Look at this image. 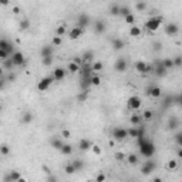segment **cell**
I'll list each match as a JSON object with an SVG mask.
<instances>
[{
    "label": "cell",
    "mask_w": 182,
    "mask_h": 182,
    "mask_svg": "<svg viewBox=\"0 0 182 182\" xmlns=\"http://www.w3.org/2000/svg\"><path fill=\"white\" fill-rule=\"evenodd\" d=\"M136 142H138V147H140V152L142 157H145L147 159L148 158H152V155L155 154V145L145 136H138L136 138Z\"/></svg>",
    "instance_id": "6da1fadb"
},
{
    "label": "cell",
    "mask_w": 182,
    "mask_h": 182,
    "mask_svg": "<svg viewBox=\"0 0 182 182\" xmlns=\"http://www.w3.org/2000/svg\"><path fill=\"white\" fill-rule=\"evenodd\" d=\"M162 21H164L162 17H149L148 20L145 21V29L148 30V31H151V33H154V31H157L159 29Z\"/></svg>",
    "instance_id": "7a4b0ae2"
},
{
    "label": "cell",
    "mask_w": 182,
    "mask_h": 182,
    "mask_svg": "<svg viewBox=\"0 0 182 182\" xmlns=\"http://www.w3.org/2000/svg\"><path fill=\"white\" fill-rule=\"evenodd\" d=\"M53 81H56L53 75H47V77H43V78L38 81V84H37V90H38V91H47V90L50 88V86L53 84Z\"/></svg>",
    "instance_id": "3957f363"
},
{
    "label": "cell",
    "mask_w": 182,
    "mask_h": 182,
    "mask_svg": "<svg viewBox=\"0 0 182 182\" xmlns=\"http://www.w3.org/2000/svg\"><path fill=\"white\" fill-rule=\"evenodd\" d=\"M127 136H128V129L121 128V127H117V128L112 129V138H114V140L124 141Z\"/></svg>",
    "instance_id": "277c9868"
},
{
    "label": "cell",
    "mask_w": 182,
    "mask_h": 182,
    "mask_svg": "<svg viewBox=\"0 0 182 182\" xmlns=\"http://www.w3.org/2000/svg\"><path fill=\"white\" fill-rule=\"evenodd\" d=\"M141 98L140 97H136V95H133V97H129L128 101H127V105L131 111H138L141 108Z\"/></svg>",
    "instance_id": "5b68a950"
},
{
    "label": "cell",
    "mask_w": 182,
    "mask_h": 182,
    "mask_svg": "<svg viewBox=\"0 0 182 182\" xmlns=\"http://www.w3.org/2000/svg\"><path fill=\"white\" fill-rule=\"evenodd\" d=\"M155 162L151 159V158H148V161L145 162L144 165H142V168H141V174L142 175H149L152 171H155Z\"/></svg>",
    "instance_id": "8992f818"
},
{
    "label": "cell",
    "mask_w": 182,
    "mask_h": 182,
    "mask_svg": "<svg viewBox=\"0 0 182 182\" xmlns=\"http://www.w3.org/2000/svg\"><path fill=\"white\" fill-rule=\"evenodd\" d=\"M10 57H12V60H13V63H14V66H16V67L24 66L26 60H24V56H23V53H21V51H14V53H13Z\"/></svg>",
    "instance_id": "52a82bcc"
},
{
    "label": "cell",
    "mask_w": 182,
    "mask_h": 182,
    "mask_svg": "<svg viewBox=\"0 0 182 182\" xmlns=\"http://www.w3.org/2000/svg\"><path fill=\"white\" fill-rule=\"evenodd\" d=\"M147 95H149L151 98H159L162 94V90L161 87H158V86H151V87L147 88Z\"/></svg>",
    "instance_id": "ba28073f"
},
{
    "label": "cell",
    "mask_w": 182,
    "mask_h": 182,
    "mask_svg": "<svg viewBox=\"0 0 182 182\" xmlns=\"http://www.w3.org/2000/svg\"><path fill=\"white\" fill-rule=\"evenodd\" d=\"M84 33V29L83 27H80V26H75V27H73V29L68 31V37L71 38V40H77V38H80L81 36H83Z\"/></svg>",
    "instance_id": "9c48e42d"
},
{
    "label": "cell",
    "mask_w": 182,
    "mask_h": 182,
    "mask_svg": "<svg viewBox=\"0 0 182 182\" xmlns=\"http://www.w3.org/2000/svg\"><path fill=\"white\" fill-rule=\"evenodd\" d=\"M127 67H128V63H127V60H125L124 57H120L115 61V66H114V68H115V71H118V73H124V71L127 70Z\"/></svg>",
    "instance_id": "30bf717a"
},
{
    "label": "cell",
    "mask_w": 182,
    "mask_h": 182,
    "mask_svg": "<svg viewBox=\"0 0 182 182\" xmlns=\"http://www.w3.org/2000/svg\"><path fill=\"white\" fill-rule=\"evenodd\" d=\"M165 33L168 34V36H171V37L177 36V34L179 33L178 24H175V23H168V24L165 26Z\"/></svg>",
    "instance_id": "8fae6325"
},
{
    "label": "cell",
    "mask_w": 182,
    "mask_h": 182,
    "mask_svg": "<svg viewBox=\"0 0 182 182\" xmlns=\"http://www.w3.org/2000/svg\"><path fill=\"white\" fill-rule=\"evenodd\" d=\"M90 23H91V19L87 14H80L78 19H77V26L83 27V29H86L87 26H90Z\"/></svg>",
    "instance_id": "7c38bea8"
},
{
    "label": "cell",
    "mask_w": 182,
    "mask_h": 182,
    "mask_svg": "<svg viewBox=\"0 0 182 182\" xmlns=\"http://www.w3.org/2000/svg\"><path fill=\"white\" fill-rule=\"evenodd\" d=\"M166 68L164 67V64H162V61L159 63V64H157V66L154 67V74L157 75V77H164V75L166 74Z\"/></svg>",
    "instance_id": "4fadbf2b"
},
{
    "label": "cell",
    "mask_w": 182,
    "mask_h": 182,
    "mask_svg": "<svg viewBox=\"0 0 182 182\" xmlns=\"http://www.w3.org/2000/svg\"><path fill=\"white\" fill-rule=\"evenodd\" d=\"M42 57H51L54 53V46L53 44H49V46H43L42 47Z\"/></svg>",
    "instance_id": "5bb4252c"
},
{
    "label": "cell",
    "mask_w": 182,
    "mask_h": 182,
    "mask_svg": "<svg viewBox=\"0 0 182 182\" xmlns=\"http://www.w3.org/2000/svg\"><path fill=\"white\" fill-rule=\"evenodd\" d=\"M53 77L56 81H61V80L66 77V70L61 68V67H57V68L53 71Z\"/></svg>",
    "instance_id": "9a60e30c"
},
{
    "label": "cell",
    "mask_w": 182,
    "mask_h": 182,
    "mask_svg": "<svg viewBox=\"0 0 182 182\" xmlns=\"http://www.w3.org/2000/svg\"><path fill=\"white\" fill-rule=\"evenodd\" d=\"M91 147H93V144H91V141L87 140V138H83V140L78 141L80 151H88V149H91Z\"/></svg>",
    "instance_id": "2e32d148"
},
{
    "label": "cell",
    "mask_w": 182,
    "mask_h": 182,
    "mask_svg": "<svg viewBox=\"0 0 182 182\" xmlns=\"http://www.w3.org/2000/svg\"><path fill=\"white\" fill-rule=\"evenodd\" d=\"M105 29H107V26H105V23L103 20H97L94 23V30L97 34H103L105 31Z\"/></svg>",
    "instance_id": "e0dca14e"
},
{
    "label": "cell",
    "mask_w": 182,
    "mask_h": 182,
    "mask_svg": "<svg viewBox=\"0 0 182 182\" xmlns=\"http://www.w3.org/2000/svg\"><path fill=\"white\" fill-rule=\"evenodd\" d=\"M21 178V175L17 172V171H13V172H10V174L4 178V182H9V181H12V182H19V179Z\"/></svg>",
    "instance_id": "ac0fdd59"
},
{
    "label": "cell",
    "mask_w": 182,
    "mask_h": 182,
    "mask_svg": "<svg viewBox=\"0 0 182 182\" xmlns=\"http://www.w3.org/2000/svg\"><path fill=\"white\" fill-rule=\"evenodd\" d=\"M67 68H68V71L70 73H73V74H75V73H80V70H81V66H78L75 61H68V64H67Z\"/></svg>",
    "instance_id": "d6986e66"
},
{
    "label": "cell",
    "mask_w": 182,
    "mask_h": 182,
    "mask_svg": "<svg viewBox=\"0 0 182 182\" xmlns=\"http://www.w3.org/2000/svg\"><path fill=\"white\" fill-rule=\"evenodd\" d=\"M124 46H125V43H124L122 38H114V40H112V49L117 50V51L122 50L124 49Z\"/></svg>",
    "instance_id": "ffe728a7"
},
{
    "label": "cell",
    "mask_w": 182,
    "mask_h": 182,
    "mask_svg": "<svg viewBox=\"0 0 182 182\" xmlns=\"http://www.w3.org/2000/svg\"><path fill=\"white\" fill-rule=\"evenodd\" d=\"M147 63L145 61H136L135 64H134V67H135V70L138 71V73H141V74H145V71H147Z\"/></svg>",
    "instance_id": "44dd1931"
},
{
    "label": "cell",
    "mask_w": 182,
    "mask_h": 182,
    "mask_svg": "<svg viewBox=\"0 0 182 182\" xmlns=\"http://www.w3.org/2000/svg\"><path fill=\"white\" fill-rule=\"evenodd\" d=\"M141 34H142L141 27H138V26H135V24L129 27V36H131V37H140Z\"/></svg>",
    "instance_id": "7402d4cb"
},
{
    "label": "cell",
    "mask_w": 182,
    "mask_h": 182,
    "mask_svg": "<svg viewBox=\"0 0 182 182\" xmlns=\"http://www.w3.org/2000/svg\"><path fill=\"white\" fill-rule=\"evenodd\" d=\"M50 144H51V147H53V148H56V149H58V151H60V149L63 148V141L60 140V138H56V136H54V138H51V141H50Z\"/></svg>",
    "instance_id": "603a6c76"
},
{
    "label": "cell",
    "mask_w": 182,
    "mask_h": 182,
    "mask_svg": "<svg viewBox=\"0 0 182 182\" xmlns=\"http://www.w3.org/2000/svg\"><path fill=\"white\" fill-rule=\"evenodd\" d=\"M129 122H131V125H134V127H138V125H141V117L138 115V114H131Z\"/></svg>",
    "instance_id": "cb8c5ba5"
},
{
    "label": "cell",
    "mask_w": 182,
    "mask_h": 182,
    "mask_svg": "<svg viewBox=\"0 0 182 182\" xmlns=\"http://www.w3.org/2000/svg\"><path fill=\"white\" fill-rule=\"evenodd\" d=\"M83 60H84V64H93V61H94V54L91 53V51L84 53Z\"/></svg>",
    "instance_id": "d4e9b609"
},
{
    "label": "cell",
    "mask_w": 182,
    "mask_h": 182,
    "mask_svg": "<svg viewBox=\"0 0 182 182\" xmlns=\"http://www.w3.org/2000/svg\"><path fill=\"white\" fill-rule=\"evenodd\" d=\"M162 64H164V67H165L166 70H171V68H175L174 58H164V60H162Z\"/></svg>",
    "instance_id": "484cf974"
},
{
    "label": "cell",
    "mask_w": 182,
    "mask_h": 182,
    "mask_svg": "<svg viewBox=\"0 0 182 182\" xmlns=\"http://www.w3.org/2000/svg\"><path fill=\"white\" fill-rule=\"evenodd\" d=\"M91 68H93V73H98V71H101L104 68L103 61H93V64H91Z\"/></svg>",
    "instance_id": "4316f807"
},
{
    "label": "cell",
    "mask_w": 182,
    "mask_h": 182,
    "mask_svg": "<svg viewBox=\"0 0 182 182\" xmlns=\"http://www.w3.org/2000/svg\"><path fill=\"white\" fill-rule=\"evenodd\" d=\"M101 83H103V78H101L100 75H97V74H93V75H91V86H95V87H98V86H101Z\"/></svg>",
    "instance_id": "83f0119b"
},
{
    "label": "cell",
    "mask_w": 182,
    "mask_h": 182,
    "mask_svg": "<svg viewBox=\"0 0 182 182\" xmlns=\"http://www.w3.org/2000/svg\"><path fill=\"white\" fill-rule=\"evenodd\" d=\"M31 121H33V114L31 112H24L23 117H21V122L23 124H30Z\"/></svg>",
    "instance_id": "f1b7e54d"
},
{
    "label": "cell",
    "mask_w": 182,
    "mask_h": 182,
    "mask_svg": "<svg viewBox=\"0 0 182 182\" xmlns=\"http://www.w3.org/2000/svg\"><path fill=\"white\" fill-rule=\"evenodd\" d=\"M138 157H136L135 154H129V155H127V162H128L129 165H136L138 164Z\"/></svg>",
    "instance_id": "f546056e"
},
{
    "label": "cell",
    "mask_w": 182,
    "mask_h": 182,
    "mask_svg": "<svg viewBox=\"0 0 182 182\" xmlns=\"http://www.w3.org/2000/svg\"><path fill=\"white\" fill-rule=\"evenodd\" d=\"M60 152L63 154V155H71V152H73V147L68 144H64L63 145V148L60 149Z\"/></svg>",
    "instance_id": "4dcf8cb0"
},
{
    "label": "cell",
    "mask_w": 182,
    "mask_h": 182,
    "mask_svg": "<svg viewBox=\"0 0 182 182\" xmlns=\"http://www.w3.org/2000/svg\"><path fill=\"white\" fill-rule=\"evenodd\" d=\"M120 12H121V7L118 4H114V6L110 7V14L111 16H120Z\"/></svg>",
    "instance_id": "1f68e13d"
},
{
    "label": "cell",
    "mask_w": 182,
    "mask_h": 182,
    "mask_svg": "<svg viewBox=\"0 0 182 182\" xmlns=\"http://www.w3.org/2000/svg\"><path fill=\"white\" fill-rule=\"evenodd\" d=\"M135 9H136V12H145V10H147V3H145L144 0L136 2V3H135Z\"/></svg>",
    "instance_id": "d6a6232c"
},
{
    "label": "cell",
    "mask_w": 182,
    "mask_h": 182,
    "mask_svg": "<svg viewBox=\"0 0 182 182\" xmlns=\"http://www.w3.org/2000/svg\"><path fill=\"white\" fill-rule=\"evenodd\" d=\"M166 168L169 171H175L178 168V161H177V159H169L168 164H166Z\"/></svg>",
    "instance_id": "836d02e7"
},
{
    "label": "cell",
    "mask_w": 182,
    "mask_h": 182,
    "mask_svg": "<svg viewBox=\"0 0 182 182\" xmlns=\"http://www.w3.org/2000/svg\"><path fill=\"white\" fill-rule=\"evenodd\" d=\"M124 20H125V23H127V24H129V26H134V24H135V16H134L133 13H129L128 16H125Z\"/></svg>",
    "instance_id": "e575fe53"
},
{
    "label": "cell",
    "mask_w": 182,
    "mask_h": 182,
    "mask_svg": "<svg viewBox=\"0 0 182 182\" xmlns=\"http://www.w3.org/2000/svg\"><path fill=\"white\" fill-rule=\"evenodd\" d=\"M142 118H144L145 121H151L154 118V112L151 111V110H145V111L142 112Z\"/></svg>",
    "instance_id": "d590c367"
},
{
    "label": "cell",
    "mask_w": 182,
    "mask_h": 182,
    "mask_svg": "<svg viewBox=\"0 0 182 182\" xmlns=\"http://www.w3.org/2000/svg\"><path fill=\"white\" fill-rule=\"evenodd\" d=\"M75 166H74V164H73V162H71V164H68V165H66V168H64V172H66V174H68V175H73L75 172Z\"/></svg>",
    "instance_id": "8d00e7d4"
},
{
    "label": "cell",
    "mask_w": 182,
    "mask_h": 182,
    "mask_svg": "<svg viewBox=\"0 0 182 182\" xmlns=\"http://www.w3.org/2000/svg\"><path fill=\"white\" fill-rule=\"evenodd\" d=\"M67 33V27L64 24H61V26H58L57 29H56V34H57V36H64V34Z\"/></svg>",
    "instance_id": "74e56055"
},
{
    "label": "cell",
    "mask_w": 182,
    "mask_h": 182,
    "mask_svg": "<svg viewBox=\"0 0 182 182\" xmlns=\"http://www.w3.org/2000/svg\"><path fill=\"white\" fill-rule=\"evenodd\" d=\"M29 27H30V21L27 20V19H24V20H21L20 21V24H19V29L20 30H29Z\"/></svg>",
    "instance_id": "f35d334b"
},
{
    "label": "cell",
    "mask_w": 182,
    "mask_h": 182,
    "mask_svg": "<svg viewBox=\"0 0 182 182\" xmlns=\"http://www.w3.org/2000/svg\"><path fill=\"white\" fill-rule=\"evenodd\" d=\"M91 151H93V152H94V155H97V157L103 155V148H101V147H98V145L93 144V147H91Z\"/></svg>",
    "instance_id": "ab89813d"
},
{
    "label": "cell",
    "mask_w": 182,
    "mask_h": 182,
    "mask_svg": "<svg viewBox=\"0 0 182 182\" xmlns=\"http://www.w3.org/2000/svg\"><path fill=\"white\" fill-rule=\"evenodd\" d=\"M0 154L3 155V157H7L9 154H10V148H9V145L3 144L2 147H0Z\"/></svg>",
    "instance_id": "60d3db41"
},
{
    "label": "cell",
    "mask_w": 182,
    "mask_h": 182,
    "mask_svg": "<svg viewBox=\"0 0 182 182\" xmlns=\"http://www.w3.org/2000/svg\"><path fill=\"white\" fill-rule=\"evenodd\" d=\"M7 58H10V54H9V51H7V50L0 49V60H2V61H4V60H7Z\"/></svg>",
    "instance_id": "b9f144b4"
},
{
    "label": "cell",
    "mask_w": 182,
    "mask_h": 182,
    "mask_svg": "<svg viewBox=\"0 0 182 182\" xmlns=\"http://www.w3.org/2000/svg\"><path fill=\"white\" fill-rule=\"evenodd\" d=\"M42 63H43V66L46 67H49L53 64V56L51 57H42Z\"/></svg>",
    "instance_id": "7bdbcfd3"
},
{
    "label": "cell",
    "mask_w": 182,
    "mask_h": 182,
    "mask_svg": "<svg viewBox=\"0 0 182 182\" xmlns=\"http://www.w3.org/2000/svg\"><path fill=\"white\" fill-rule=\"evenodd\" d=\"M114 158H115L118 162H122V161H127V157H125L124 152H115V155H114Z\"/></svg>",
    "instance_id": "ee69618b"
},
{
    "label": "cell",
    "mask_w": 182,
    "mask_h": 182,
    "mask_svg": "<svg viewBox=\"0 0 182 182\" xmlns=\"http://www.w3.org/2000/svg\"><path fill=\"white\" fill-rule=\"evenodd\" d=\"M168 127H169L171 129H175V128H177V127H178V120H177V118H174V117H172V118H171V120L168 121Z\"/></svg>",
    "instance_id": "f6af8a7d"
},
{
    "label": "cell",
    "mask_w": 182,
    "mask_h": 182,
    "mask_svg": "<svg viewBox=\"0 0 182 182\" xmlns=\"http://www.w3.org/2000/svg\"><path fill=\"white\" fill-rule=\"evenodd\" d=\"M61 43H63V40H61V36H54L53 37V40H51V44L53 46H61Z\"/></svg>",
    "instance_id": "bcb514c9"
},
{
    "label": "cell",
    "mask_w": 182,
    "mask_h": 182,
    "mask_svg": "<svg viewBox=\"0 0 182 182\" xmlns=\"http://www.w3.org/2000/svg\"><path fill=\"white\" fill-rule=\"evenodd\" d=\"M128 136H133V138H136V136H138V127L129 128V129H128Z\"/></svg>",
    "instance_id": "7dc6e473"
},
{
    "label": "cell",
    "mask_w": 182,
    "mask_h": 182,
    "mask_svg": "<svg viewBox=\"0 0 182 182\" xmlns=\"http://www.w3.org/2000/svg\"><path fill=\"white\" fill-rule=\"evenodd\" d=\"M174 64H175V67H182V56L174 57Z\"/></svg>",
    "instance_id": "c3c4849f"
},
{
    "label": "cell",
    "mask_w": 182,
    "mask_h": 182,
    "mask_svg": "<svg viewBox=\"0 0 182 182\" xmlns=\"http://www.w3.org/2000/svg\"><path fill=\"white\" fill-rule=\"evenodd\" d=\"M9 46H10V43H9L7 40H4V38H2V40H0V49L7 50V49H9Z\"/></svg>",
    "instance_id": "681fc988"
},
{
    "label": "cell",
    "mask_w": 182,
    "mask_h": 182,
    "mask_svg": "<svg viewBox=\"0 0 182 182\" xmlns=\"http://www.w3.org/2000/svg\"><path fill=\"white\" fill-rule=\"evenodd\" d=\"M73 164H74V166H75V169H77V171H80V169H81V168L84 166L83 161H80V159H75V161L73 162Z\"/></svg>",
    "instance_id": "f907efd6"
},
{
    "label": "cell",
    "mask_w": 182,
    "mask_h": 182,
    "mask_svg": "<svg viewBox=\"0 0 182 182\" xmlns=\"http://www.w3.org/2000/svg\"><path fill=\"white\" fill-rule=\"evenodd\" d=\"M129 9L128 7H121V12H120V16H122V17H125V16H128L129 14Z\"/></svg>",
    "instance_id": "816d5d0a"
},
{
    "label": "cell",
    "mask_w": 182,
    "mask_h": 182,
    "mask_svg": "<svg viewBox=\"0 0 182 182\" xmlns=\"http://www.w3.org/2000/svg\"><path fill=\"white\" fill-rule=\"evenodd\" d=\"M152 46H154L152 49L155 50V51H161V50H162V43L161 42H155Z\"/></svg>",
    "instance_id": "f5cc1de1"
},
{
    "label": "cell",
    "mask_w": 182,
    "mask_h": 182,
    "mask_svg": "<svg viewBox=\"0 0 182 182\" xmlns=\"http://www.w3.org/2000/svg\"><path fill=\"white\" fill-rule=\"evenodd\" d=\"M105 178H107V177L101 172V174H98L97 177H95V181H97V182H103V181H105Z\"/></svg>",
    "instance_id": "db71d44e"
},
{
    "label": "cell",
    "mask_w": 182,
    "mask_h": 182,
    "mask_svg": "<svg viewBox=\"0 0 182 182\" xmlns=\"http://www.w3.org/2000/svg\"><path fill=\"white\" fill-rule=\"evenodd\" d=\"M175 141H177V144H178L179 147H182V133H179L178 135L175 136Z\"/></svg>",
    "instance_id": "11a10c76"
},
{
    "label": "cell",
    "mask_w": 182,
    "mask_h": 182,
    "mask_svg": "<svg viewBox=\"0 0 182 182\" xmlns=\"http://www.w3.org/2000/svg\"><path fill=\"white\" fill-rule=\"evenodd\" d=\"M61 135H63V138H70V136H71V133L68 131V129H63V131H61Z\"/></svg>",
    "instance_id": "9f6ffc18"
},
{
    "label": "cell",
    "mask_w": 182,
    "mask_h": 182,
    "mask_svg": "<svg viewBox=\"0 0 182 182\" xmlns=\"http://www.w3.org/2000/svg\"><path fill=\"white\" fill-rule=\"evenodd\" d=\"M20 12H21L20 7H17V6H13V7H12V13H13V14H16V16H17V14H20Z\"/></svg>",
    "instance_id": "6f0895ef"
},
{
    "label": "cell",
    "mask_w": 182,
    "mask_h": 182,
    "mask_svg": "<svg viewBox=\"0 0 182 182\" xmlns=\"http://www.w3.org/2000/svg\"><path fill=\"white\" fill-rule=\"evenodd\" d=\"M177 155H178V158H181L182 159V147H179L178 151H177Z\"/></svg>",
    "instance_id": "680465c9"
},
{
    "label": "cell",
    "mask_w": 182,
    "mask_h": 182,
    "mask_svg": "<svg viewBox=\"0 0 182 182\" xmlns=\"http://www.w3.org/2000/svg\"><path fill=\"white\" fill-rule=\"evenodd\" d=\"M0 3H2V6H7L10 3V0H0Z\"/></svg>",
    "instance_id": "91938a15"
},
{
    "label": "cell",
    "mask_w": 182,
    "mask_h": 182,
    "mask_svg": "<svg viewBox=\"0 0 182 182\" xmlns=\"http://www.w3.org/2000/svg\"><path fill=\"white\" fill-rule=\"evenodd\" d=\"M7 78H9V81H14V78H16V75H14V74H10V75L7 77Z\"/></svg>",
    "instance_id": "94428289"
},
{
    "label": "cell",
    "mask_w": 182,
    "mask_h": 182,
    "mask_svg": "<svg viewBox=\"0 0 182 182\" xmlns=\"http://www.w3.org/2000/svg\"><path fill=\"white\" fill-rule=\"evenodd\" d=\"M43 171H44L46 174H50V169H49V166H46V165H43Z\"/></svg>",
    "instance_id": "6125c7cd"
},
{
    "label": "cell",
    "mask_w": 182,
    "mask_h": 182,
    "mask_svg": "<svg viewBox=\"0 0 182 182\" xmlns=\"http://www.w3.org/2000/svg\"><path fill=\"white\" fill-rule=\"evenodd\" d=\"M47 181H56V178H54V177H49V178H47Z\"/></svg>",
    "instance_id": "be15d7a7"
},
{
    "label": "cell",
    "mask_w": 182,
    "mask_h": 182,
    "mask_svg": "<svg viewBox=\"0 0 182 182\" xmlns=\"http://www.w3.org/2000/svg\"><path fill=\"white\" fill-rule=\"evenodd\" d=\"M179 104H181V105H182V97H181V98H179Z\"/></svg>",
    "instance_id": "e7e4bbea"
},
{
    "label": "cell",
    "mask_w": 182,
    "mask_h": 182,
    "mask_svg": "<svg viewBox=\"0 0 182 182\" xmlns=\"http://www.w3.org/2000/svg\"><path fill=\"white\" fill-rule=\"evenodd\" d=\"M136 2H141V0H136Z\"/></svg>",
    "instance_id": "03108f58"
},
{
    "label": "cell",
    "mask_w": 182,
    "mask_h": 182,
    "mask_svg": "<svg viewBox=\"0 0 182 182\" xmlns=\"http://www.w3.org/2000/svg\"><path fill=\"white\" fill-rule=\"evenodd\" d=\"M181 97H182V95H181Z\"/></svg>",
    "instance_id": "003e7915"
}]
</instances>
